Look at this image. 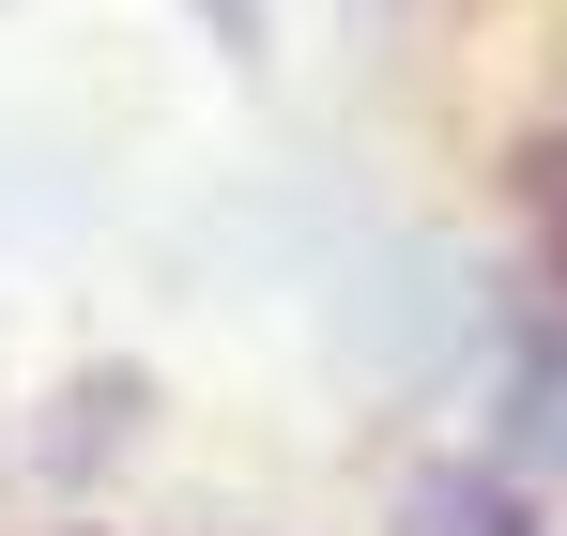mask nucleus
<instances>
[{"mask_svg": "<svg viewBox=\"0 0 567 536\" xmlns=\"http://www.w3.org/2000/svg\"><path fill=\"white\" fill-rule=\"evenodd\" d=\"M506 199H522V246H537V276L567 291V123H537V138H522Z\"/></svg>", "mask_w": 567, "mask_h": 536, "instance_id": "3", "label": "nucleus"}, {"mask_svg": "<svg viewBox=\"0 0 567 536\" xmlns=\"http://www.w3.org/2000/svg\"><path fill=\"white\" fill-rule=\"evenodd\" d=\"M475 445L522 460L537 491L567 475V291H553V276L491 307V430H475Z\"/></svg>", "mask_w": 567, "mask_h": 536, "instance_id": "1", "label": "nucleus"}, {"mask_svg": "<svg viewBox=\"0 0 567 536\" xmlns=\"http://www.w3.org/2000/svg\"><path fill=\"white\" fill-rule=\"evenodd\" d=\"M399 536H553V522H537V475H522V460L461 445V460H430V475L399 491Z\"/></svg>", "mask_w": 567, "mask_h": 536, "instance_id": "2", "label": "nucleus"}, {"mask_svg": "<svg viewBox=\"0 0 567 536\" xmlns=\"http://www.w3.org/2000/svg\"><path fill=\"white\" fill-rule=\"evenodd\" d=\"M199 31H215V62H261L277 47V0H185Z\"/></svg>", "mask_w": 567, "mask_h": 536, "instance_id": "4", "label": "nucleus"}, {"mask_svg": "<svg viewBox=\"0 0 567 536\" xmlns=\"http://www.w3.org/2000/svg\"><path fill=\"white\" fill-rule=\"evenodd\" d=\"M353 16H369V31H414V0H353Z\"/></svg>", "mask_w": 567, "mask_h": 536, "instance_id": "5", "label": "nucleus"}]
</instances>
